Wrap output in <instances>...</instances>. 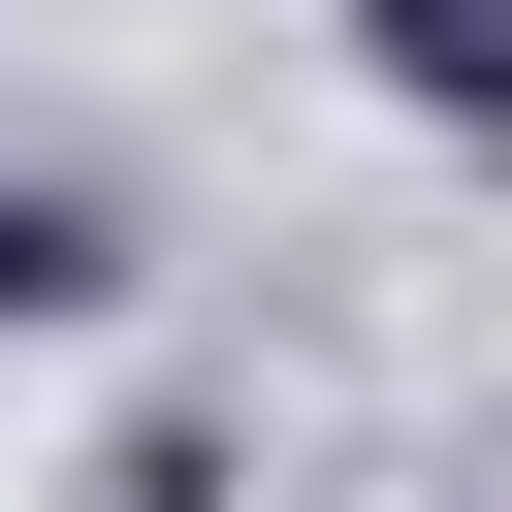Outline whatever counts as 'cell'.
I'll list each match as a JSON object with an SVG mask.
<instances>
[{
  "label": "cell",
  "mask_w": 512,
  "mask_h": 512,
  "mask_svg": "<svg viewBox=\"0 0 512 512\" xmlns=\"http://www.w3.org/2000/svg\"><path fill=\"white\" fill-rule=\"evenodd\" d=\"M352 64H384L416 128H512V0H352Z\"/></svg>",
  "instance_id": "cell-1"
}]
</instances>
